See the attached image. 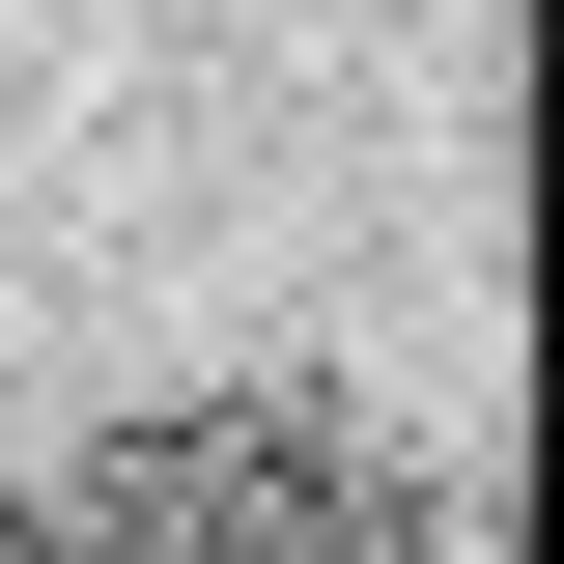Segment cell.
<instances>
[{
	"label": "cell",
	"instance_id": "6da1fadb",
	"mask_svg": "<svg viewBox=\"0 0 564 564\" xmlns=\"http://www.w3.org/2000/svg\"><path fill=\"white\" fill-rule=\"evenodd\" d=\"M423 452H367L339 395H141L85 452H29V564H423Z\"/></svg>",
	"mask_w": 564,
	"mask_h": 564
}]
</instances>
